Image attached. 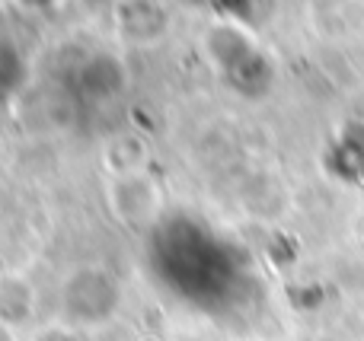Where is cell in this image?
<instances>
[{
    "mask_svg": "<svg viewBox=\"0 0 364 341\" xmlns=\"http://www.w3.org/2000/svg\"><path fill=\"white\" fill-rule=\"evenodd\" d=\"M147 265L170 297L208 316L240 306L250 291V259L240 246L192 217H173L154 230Z\"/></svg>",
    "mask_w": 364,
    "mask_h": 341,
    "instance_id": "cell-1",
    "label": "cell"
},
{
    "mask_svg": "<svg viewBox=\"0 0 364 341\" xmlns=\"http://www.w3.org/2000/svg\"><path fill=\"white\" fill-rule=\"evenodd\" d=\"M16 83H23V57L6 42H0V99H6Z\"/></svg>",
    "mask_w": 364,
    "mask_h": 341,
    "instance_id": "cell-2",
    "label": "cell"
}]
</instances>
